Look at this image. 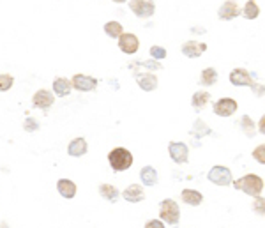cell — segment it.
<instances>
[{"label": "cell", "instance_id": "cell-1", "mask_svg": "<svg viewBox=\"0 0 265 228\" xmlns=\"http://www.w3.org/2000/svg\"><path fill=\"white\" fill-rule=\"evenodd\" d=\"M232 186L239 191H244L249 197H258L263 190V180L262 177L255 175V173H248V175L241 177V179H237L235 183H232Z\"/></svg>", "mask_w": 265, "mask_h": 228}, {"label": "cell", "instance_id": "cell-2", "mask_svg": "<svg viewBox=\"0 0 265 228\" xmlns=\"http://www.w3.org/2000/svg\"><path fill=\"white\" fill-rule=\"evenodd\" d=\"M108 161L113 172H126L132 165V154L124 147H115L113 151H110Z\"/></svg>", "mask_w": 265, "mask_h": 228}, {"label": "cell", "instance_id": "cell-3", "mask_svg": "<svg viewBox=\"0 0 265 228\" xmlns=\"http://www.w3.org/2000/svg\"><path fill=\"white\" fill-rule=\"evenodd\" d=\"M159 218H161V221H166L168 225H171V226L179 225V221H181V209H179L177 202L170 200V198L161 202Z\"/></svg>", "mask_w": 265, "mask_h": 228}, {"label": "cell", "instance_id": "cell-4", "mask_svg": "<svg viewBox=\"0 0 265 228\" xmlns=\"http://www.w3.org/2000/svg\"><path fill=\"white\" fill-rule=\"evenodd\" d=\"M209 180L216 186H228L232 184V172L227 168V166H221V165H216L209 170Z\"/></svg>", "mask_w": 265, "mask_h": 228}, {"label": "cell", "instance_id": "cell-5", "mask_svg": "<svg viewBox=\"0 0 265 228\" xmlns=\"http://www.w3.org/2000/svg\"><path fill=\"white\" fill-rule=\"evenodd\" d=\"M129 9L138 18H150L156 11L154 0H129Z\"/></svg>", "mask_w": 265, "mask_h": 228}, {"label": "cell", "instance_id": "cell-6", "mask_svg": "<svg viewBox=\"0 0 265 228\" xmlns=\"http://www.w3.org/2000/svg\"><path fill=\"white\" fill-rule=\"evenodd\" d=\"M214 113H216L217 117H232L235 112H237L239 105L235 99L232 98H223V99H217L216 103H214Z\"/></svg>", "mask_w": 265, "mask_h": 228}, {"label": "cell", "instance_id": "cell-7", "mask_svg": "<svg viewBox=\"0 0 265 228\" xmlns=\"http://www.w3.org/2000/svg\"><path fill=\"white\" fill-rule=\"evenodd\" d=\"M168 154H170V158L173 159L177 165H184L189 159L188 145L182 144V142H170V145H168Z\"/></svg>", "mask_w": 265, "mask_h": 228}, {"label": "cell", "instance_id": "cell-8", "mask_svg": "<svg viewBox=\"0 0 265 228\" xmlns=\"http://www.w3.org/2000/svg\"><path fill=\"white\" fill-rule=\"evenodd\" d=\"M239 14H242V9L239 7V4L235 2V0H227V2H223V6L217 9V18L225 21L234 20Z\"/></svg>", "mask_w": 265, "mask_h": 228}, {"label": "cell", "instance_id": "cell-9", "mask_svg": "<svg viewBox=\"0 0 265 228\" xmlns=\"http://www.w3.org/2000/svg\"><path fill=\"white\" fill-rule=\"evenodd\" d=\"M119 48H120V52L127 53V55H132V53H136L140 48L138 37H136L135 34H131V32H124V34L119 37Z\"/></svg>", "mask_w": 265, "mask_h": 228}, {"label": "cell", "instance_id": "cell-10", "mask_svg": "<svg viewBox=\"0 0 265 228\" xmlns=\"http://www.w3.org/2000/svg\"><path fill=\"white\" fill-rule=\"evenodd\" d=\"M230 83L235 85V87H251L255 81H253V76L242 67H235L230 73Z\"/></svg>", "mask_w": 265, "mask_h": 228}, {"label": "cell", "instance_id": "cell-11", "mask_svg": "<svg viewBox=\"0 0 265 228\" xmlns=\"http://www.w3.org/2000/svg\"><path fill=\"white\" fill-rule=\"evenodd\" d=\"M73 88L80 92H91L98 87V80L92 76H87V74H74L73 76Z\"/></svg>", "mask_w": 265, "mask_h": 228}, {"label": "cell", "instance_id": "cell-12", "mask_svg": "<svg viewBox=\"0 0 265 228\" xmlns=\"http://www.w3.org/2000/svg\"><path fill=\"white\" fill-rule=\"evenodd\" d=\"M53 94L50 90H45V88H41V90H37L34 94V98H32V105L35 106V108H41V110H48L50 106L53 105Z\"/></svg>", "mask_w": 265, "mask_h": 228}, {"label": "cell", "instance_id": "cell-13", "mask_svg": "<svg viewBox=\"0 0 265 228\" xmlns=\"http://www.w3.org/2000/svg\"><path fill=\"white\" fill-rule=\"evenodd\" d=\"M205 50H207L205 42H198V41H188L182 46V53H184L188 59H198Z\"/></svg>", "mask_w": 265, "mask_h": 228}, {"label": "cell", "instance_id": "cell-14", "mask_svg": "<svg viewBox=\"0 0 265 228\" xmlns=\"http://www.w3.org/2000/svg\"><path fill=\"white\" fill-rule=\"evenodd\" d=\"M136 81H138L140 88L145 92H152L157 88V76L152 73H142L136 76Z\"/></svg>", "mask_w": 265, "mask_h": 228}, {"label": "cell", "instance_id": "cell-15", "mask_svg": "<svg viewBox=\"0 0 265 228\" xmlns=\"http://www.w3.org/2000/svg\"><path fill=\"white\" fill-rule=\"evenodd\" d=\"M87 140L81 136L74 138L69 145H67V154L73 156V158H80V156H85L87 154Z\"/></svg>", "mask_w": 265, "mask_h": 228}, {"label": "cell", "instance_id": "cell-16", "mask_svg": "<svg viewBox=\"0 0 265 228\" xmlns=\"http://www.w3.org/2000/svg\"><path fill=\"white\" fill-rule=\"evenodd\" d=\"M124 200L131 202V204H138V202L145 200V191L140 184H131L127 190H124Z\"/></svg>", "mask_w": 265, "mask_h": 228}, {"label": "cell", "instance_id": "cell-17", "mask_svg": "<svg viewBox=\"0 0 265 228\" xmlns=\"http://www.w3.org/2000/svg\"><path fill=\"white\" fill-rule=\"evenodd\" d=\"M57 191L60 193V197L71 200V198H74V195H76V184L69 179H60L59 183H57Z\"/></svg>", "mask_w": 265, "mask_h": 228}, {"label": "cell", "instance_id": "cell-18", "mask_svg": "<svg viewBox=\"0 0 265 228\" xmlns=\"http://www.w3.org/2000/svg\"><path fill=\"white\" fill-rule=\"evenodd\" d=\"M53 90L59 98L69 96V92L73 90V81L67 80V78H55L53 80Z\"/></svg>", "mask_w": 265, "mask_h": 228}, {"label": "cell", "instance_id": "cell-19", "mask_svg": "<svg viewBox=\"0 0 265 228\" xmlns=\"http://www.w3.org/2000/svg\"><path fill=\"white\" fill-rule=\"evenodd\" d=\"M181 198L184 204L193 205V207H198V205L203 202V195L200 193V191H195V190H182Z\"/></svg>", "mask_w": 265, "mask_h": 228}, {"label": "cell", "instance_id": "cell-20", "mask_svg": "<svg viewBox=\"0 0 265 228\" xmlns=\"http://www.w3.org/2000/svg\"><path fill=\"white\" fill-rule=\"evenodd\" d=\"M140 179L145 186H154V184H157V170L154 166H143L140 172Z\"/></svg>", "mask_w": 265, "mask_h": 228}, {"label": "cell", "instance_id": "cell-21", "mask_svg": "<svg viewBox=\"0 0 265 228\" xmlns=\"http://www.w3.org/2000/svg\"><path fill=\"white\" fill-rule=\"evenodd\" d=\"M99 195H101L105 200L112 202V204H115V202L119 200V190H117L115 186H112V184H101V186H99Z\"/></svg>", "mask_w": 265, "mask_h": 228}, {"label": "cell", "instance_id": "cell-22", "mask_svg": "<svg viewBox=\"0 0 265 228\" xmlns=\"http://www.w3.org/2000/svg\"><path fill=\"white\" fill-rule=\"evenodd\" d=\"M216 81H217V71L214 67H205L202 71V76H200V83L203 87H212V85H216Z\"/></svg>", "mask_w": 265, "mask_h": 228}, {"label": "cell", "instance_id": "cell-23", "mask_svg": "<svg viewBox=\"0 0 265 228\" xmlns=\"http://www.w3.org/2000/svg\"><path fill=\"white\" fill-rule=\"evenodd\" d=\"M260 14V7L258 4H256V0H248V2L244 4V7H242V16L246 18V20H256Z\"/></svg>", "mask_w": 265, "mask_h": 228}, {"label": "cell", "instance_id": "cell-24", "mask_svg": "<svg viewBox=\"0 0 265 228\" xmlns=\"http://www.w3.org/2000/svg\"><path fill=\"white\" fill-rule=\"evenodd\" d=\"M105 34L112 39H119L124 34V28L119 21H108V23H105Z\"/></svg>", "mask_w": 265, "mask_h": 228}, {"label": "cell", "instance_id": "cell-25", "mask_svg": "<svg viewBox=\"0 0 265 228\" xmlns=\"http://www.w3.org/2000/svg\"><path fill=\"white\" fill-rule=\"evenodd\" d=\"M209 99H210V96H209V92H205V90H198V92H195L193 94V98H191V105L195 106L196 110H202L203 106L209 103Z\"/></svg>", "mask_w": 265, "mask_h": 228}, {"label": "cell", "instance_id": "cell-26", "mask_svg": "<svg viewBox=\"0 0 265 228\" xmlns=\"http://www.w3.org/2000/svg\"><path fill=\"white\" fill-rule=\"evenodd\" d=\"M241 127H242V131H244V134L248 138H253L256 134V127L258 126H255V122L251 120V117L249 115H244L241 119Z\"/></svg>", "mask_w": 265, "mask_h": 228}, {"label": "cell", "instance_id": "cell-27", "mask_svg": "<svg viewBox=\"0 0 265 228\" xmlns=\"http://www.w3.org/2000/svg\"><path fill=\"white\" fill-rule=\"evenodd\" d=\"M193 134H195L196 138H202L203 134H210V129L205 126V122H203L202 119H198L195 122V129H193Z\"/></svg>", "mask_w": 265, "mask_h": 228}, {"label": "cell", "instance_id": "cell-28", "mask_svg": "<svg viewBox=\"0 0 265 228\" xmlns=\"http://www.w3.org/2000/svg\"><path fill=\"white\" fill-rule=\"evenodd\" d=\"M13 83H14V78L11 76V74H7V73L0 74V92L9 90V88L13 87Z\"/></svg>", "mask_w": 265, "mask_h": 228}, {"label": "cell", "instance_id": "cell-29", "mask_svg": "<svg viewBox=\"0 0 265 228\" xmlns=\"http://www.w3.org/2000/svg\"><path fill=\"white\" fill-rule=\"evenodd\" d=\"M253 211L258 216H265V198L263 197H255V202H253Z\"/></svg>", "mask_w": 265, "mask_h": 228}, {"label": "cell", "instance_id": "cell-30", "mask_svg": "<svg viewBox=\"0 0 265 228\" xmlns=\"http://www.w3.org/2000/svg\"><path fill=\"white\" fill-rule=\"evenodd\" d=\"M253 159L260 165H265V144L258 145V147L253 151Z\"/></svg>", "mask_w": 265, "mask_h": 228}, {"label": "cell", "instance_id": "cell-31", "mask_svg": "<svg viewBox=\"0 0 265 228\" xmlns=\"http://www.w3.org/2000/svg\"><path fill=\"white\" fill-rule=\"evenodd\" d=\"M23 127H25V131H27V133H34V131L39 129V122L34 119V117H27V119H25Z\"/></svg>", "mask_w": 265, "mask_h": 228}, {"label": "cell", "instance_id": "cell-32", "mask_svg": "<svg viewBox=\"0 0 265 228\" xmlns=\"http://www.w3.org/2000/svg\"><path fill=\"white\" fill-rule=\"evenodd\" d=\"M150 55H152V59H156V60H161V59H164L166 57V50L164 48H161V46H150Z\"/></svg>", "mask_w": 265, "mask_h": 228}, {"label": "cell", "instance_id": "cell-33", "mask_svg": "<svg viewBox=\"0 0 265 228\" xmlns=\"http://www.w3.org/2000/svg\"><path fill=\"white\" fill-rule=\"evenodd\" d=\"M138 66H143V67H149V69H163V66H161L159 62H157L156 59H150V60H145V62H140Z\"/></svg>", "mask_w": 265, "mask_h": 228}, {"label": "cell", "instance_id": "cell-34", "mask_svg": "<svg viewBox=\"0 0 265 228\" xmlns=\"http://www.w3.org/2000/svg\"><path fill=\"white\" fill-rule=\"evenodd\" d=\"M143 228H166V226H164V223L161 219H150V221L145 223Z\"/></svg>", "mask_w": 265, "mask_h": 228}, {"label": "cell", "instance_id": "cell-35", "mask_svg": "<svg viewBox=\"0 0 265 228\" xmlns=\"http://www.w3.org/2000/svg\"><path fill=\"white\" fill-rule=\"evenodd\" d=\"M251 88H253V90H255V94L258 96V98H260V96H263V94H265V85L253 83V85H251Z\"/></svg>", "mask_w": 265, "mask_h": 228}, {"label": "cell", "instance_id": "cell-36", "mask_svg": "<svg viewBox=\"0 0 265 228\" xmlns=\"http://www.w3.org/2000/svg\"><path fill=\"white\" fill-rule=\"evenodd\" d=\"M258 131L262 134H265V115H262V119H260V122H258Z\"/></svg>", "mask_w": 265, "mask_h": 228}, {"label": "cell", "instance_id": "cell-37", "mask_svg": "<svg viewBox=\"0 0 265 228\" xmlns=\"http://www.w3.org/2000/svg\"><path fill=\"white\" fill-rule=\"evenodd\" d=\"M115 4H124V2H127V0H113Z\"/></svg>", "mask_w": 265, "mask_h": 228}, {"label": "cell", "instance_id": "cell-38", "mask_svg": "<svg viewBox=\"0 0 265 228\" xmlns=\"http://www.w3.org/2000/svg\"><path fill=\"white\" fill-rule=\"evenodd\" d=\"M0 228H9V226H7V223H0Z\"/></svg>", "mask_w": 265, "mask_h": 228}]
</instances>
